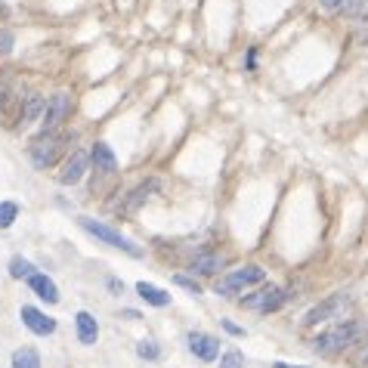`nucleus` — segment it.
<instances>
[{"label": "nucleus", "mask_w": 368, "mask_h": 368, "mask_svg": "<svg viewBox=\"0 0 368 368\" xmlns=\"http://www.w3.org/2000/svg\"><path fill=\"white\" fill-rule=\"evenodd\" d=\"M263 279H266V269L257 266V263H248V266H242V269H229V273L217 281V294L229 297V294L244 291V288L257 285V281H263Z\"/></svg>", "instance_id": "f03ea898"}, {"label": "nucleus", "mask_w": 368, "mask_h": 368, "mask_svg": "<svg viewBox=\"0 0 368 368\" xmlns=\"http://www.w3.org/2000/svg\"><path fill=\"white\" fill-rule=\"evenodd\" d=\"M238 303H242L244 310L269 312V310H279V306L285 303V291H281L279 285H263L260 291H254V294H248V297H242Z\"/></svg>", "instance_id": "39448f33"}, {"label": "nucleus", "mask_w": 368, "mask_h": 368, "mask_svg": "<svg viewBox=\"0 0 368 368\" xmlns=\"http://www.w3.org/2000/svg\"><path fill=\"white\" fill-rule=\"evenodd\" d=\"M158 189H161V183H158V180L139 183V186H137V189H133V192H130V198L124 201V214H133V211H137L139 205H143L146 198H149V192H158Z\"/></svg>", "instance_id": "2eb2a0df"}, {"label": "nucleus", "mask_w": 368, "mask_h": 368, "mask_svg": "<svg viewBox=\"0 0 368 368\" xmlns=\"http://www.w3.org/2000/svg\"><path fill=\"white\" fill-rule=\"evenodd\" d=\"M93 164H96V170H102V174H115V170H118V158H115V152L108 149L106 143L93 146Z\"/></svg>", "instance_id": "4468645a"}, {"label": "nucleus", "mask_w": 368, "mask_h": 368, "mask_svg": "<svg viewBox=\"0 0 368 368\" xmlns=\"http://www.w3.org/2000/svg\"><path fill=\"white\" fill-rule=\"evenodd\" d=\"M22 325H25L28 331H34V334H53L56 331V322H53L47 312H41L38 306H22Z\"/></svg>", "instance_id": "1a4fd4ad"}, {"label": "nucleus", "mask_w": 368, "mask_h": 368, "mask_svg": "<svg viewBox=\"0 0 368 368\" xmlns=\"http://www.w3.org/2000/svg\"><path fill=\"white\" fill-rule=\"evenodd\" d=\"M365 331H368L365 322H353V319H343V322L331 325L328 331H322V334L312 337V349H316V353H322V356L341 353V349L353 347V343L359 341Z\"/></svg>", "instance_id": "f257e3e1"}, {"label": "nucleus", "mask_w": 368, "mask_h": 368, "mask_svg": "<svg viewBox=\"0 0 368 368\" xmlns=\"http://www.w3.org/2000/svg\"><path fill=\"white\" fill-rule=\"evenodd\" d=\"M78 223H81V229H87L90 235H96V238H100V242L112 244V248L124 251V254H130V257H143V251H139L137 244L130 242V238H124V235H121V232H115L112 226H106V223H96L93 217H78Z\"/></svg>", "instance_id": "7ed1b4c3"}, {"label": "nucleus", "mask_w": 368, "mask_h": 368, "mask_svg": "<svg viewBox=\"0 0 368 368\" xmlns=\"http://www.w3.org/2000/svg\"><path fill=\"white\" fill-rule=\"evenodd\" d=\"M137 353L143 356V359H158V347H155V341H149V337H143V341L137 343Z\"/></svg>", "instance_id": "412c9836"}, {"label": "nucleus", "mask_w": 368, "mask_h": 368, "mask_svg": "<svg viewBox=\"0 0 368 368\" xmlns=\"http://www.w3.org/2000/svg\"><path fill=\"white\" fill-rule=\"evenodd\" d=\"M319 3H322L325 10H341V3H343V0H319Z\"/></svg>", "instance_id": "a878e982"}, {"label": "nucleus", "mask_w": 368, "mask_h": 368, "mask_svg": "<svg viewBox=\"0 0 368 368\" xmlns=\"http://www.w3.org/2000/svg\"><path fill=\"white\" fill-rule=\"evenodd\" d=\"M137 294L152 306H168L170 303V294L161 291V288H155V285H149V281H137Z\"/></svg>", "instance_id": "dca6fc26"}, {"label": "nucleus", "mask_w": 368, "mask_h": 368, "mask_svg": "<svg viewBox=\"0 0 368 368\" xmlns=\"http://www.w3.org/2000/svg\"><path fill=\"white\" fill-rule=\"evenodd\" d=\"M10 50H13V32L3 28V32H0V53H10Z\"/></svg>", "instance_id": "b1692460"}, {"label": "nucleus", "mask_w": 368, "mask_h": 368, "mask_svg": "<svg viewBox=\"0 0 368 368\" xmlns=\"http://www.w3.org/2000/svg\"><path fill=\"white\" fill-rule=\"evenodd\" d=\"M189 349H192V356H198L201 362H214L220 356V341L214 334H205V331H192V334H189Z\"/></svg>", "instance_id": "6e6552de"}, {"label": "nucleus", "mask_w": 368, "mask_h": 368, "mask_svg": "<svg viewBox=\"0 0 368 368\" xmlns=\"http://www.w3.org/2000/svg\"><path fill=\"white\" fill-rule=\"evenodd\" d=\"M223 266H226L223 254H201V257H195V260L189 263V269L198 273V275H214L217 269H223Z\"/></svg>", "instance_id": "ddd939ff"}, {"label": "nucleus", "mask_w": 368, "mask_h": 368, "mask_svg": "<svg viewBox=\"0 0 368 368\" xmlns=\"http://www.w3.org/2000/svg\"><path fill=\"white\" fill-rule=\"evenodd\" d=\"M223 328L229 331V334H244V328H238L235 322H229V319H223Z\"/></svg>", "instance_id": "393cba45"}, {"label": "nucleus", "mask_w": 368, "mask_h": 368, "mask_svg": "<svg viewBox=\"0 0 368 368\" xmlns=\"http://www.w3.org/2000/svg\"><path fill=\"white\" fill-rule=\"evenodd\" d=\"M349 306V294H331L322 303H316L310 312L303 316V325H319V322H331V319H343Z\"/></svg>", "instance_id": "20e7f679"}, {"label": "nucleus", "mask_w": 368, "mask_h": 368, "mask_svg": "<svg viewBox=\"0 0 368 368\" xmlns=\"http://www.w3.org/2000/svg\"><path fill=\"white\" fill-rule=\"evenodd\" d=\"M59 149H62V139L59 137H41L38 143L32 146V161H34V168H53L56 164V158H59Z\"/></svg>", "instance_id": "423d86ee"}, {"label": "nucleus", "mask_w": 368, "mask_h": 368, "mask_svg": "<svg viewBox=\"0 0 368 368\" xmlns=\"http://www.w3.org/2000/svg\"><path fill=\"white\" fill-rule=\"evenodd\" d=\"M28 288H32L41 300H47V303H59V288H56V281H53L50 275L34 273L32 279H28Z\"/></svg>", "instance_id": "9b49d317"}, {"label": "nucleus", "mask_w": 368, "mask_h": 368, "mask_svg": "<svg viewBox=\"0 0 368 368\" xmlns=\"http://www.w3.org/2000/svg\"><path fill=\"white\" fill-rule=\"evenodd\" d=\"M174 281H176V285H180V288H186V291H192V294H201V288L195 285L192 279H186V275H174Z\"/></svg>", "instance_id": "5701e85b"}, {"label": "nucleus", "mask_w": 368, "mask_h": 368, "mask_svg": "<svg viewBox=\"0 0 368 368\" xmlns=\"http://www.w3.org/2000/svg\"><path fill=\"white\" fill-rule=\"evenodd\" d=\"M13 368H41V356L34 347H22L13 353Z\"/></svg>", "instance_id": "f3484780"}, {"label": "nucleus", "mask_w": 368, "mask_h": 368, "mask_svg": "<svg viewBox=\"0 0 368 368\" xmlns=\"http://www.w3.org/2000/svg\"><path fill=\"white\" fill-rule=\"evenodd\" d=\"M10 275H13V279H32L34 275L32 260H25V257H13V260H10Z\"/></svg>", "instance_id": "a211bd4d"}, {"label": "nucleus", "mask_w": 368, "mask_h": 368, "mask_svg": "<svg viewBox=\"0 0 368 368\" xmlns=\"http://www.w3.org/2000/svg\"><path fill=\"white\" fill-rule=\"evenodd\" d=\"M87 152H71V158L65 161L62 174H59V183L62 186H75V183H81V176L87 174Z\"/></svg>", "instance_id": "9d476101"}, {"label": "nucleus", "mask_w": 368, "mask_h": 368, "mask_svg": "<svg viewBox=\"0 0 368 368\" xmlns=\"http://www.w3.org/2000/svg\"><path fill=\"white\" fill-rule=\"evenodd\" d=\"M220 368H244L242 349H226V353L220 356Z\"/></svg>", "instance_id": "aec40b11"}, {"label": "nucleus", "mask_w": 368, "mask_h": 368, "mask_svg": "<svg viewBox=\"0 0 368 368\" xmlns=\"http://www.w3.org/2000/svg\"><path fill=\"white\" fill-rule=\"evenodd\" d=\"M108 288H112V291H124V281H118V279H108Z\"/></svg>", "instance_id": "bb28decb"}, {"label": "nucleus", "mask_w": 368, "mask_h": 368, "mask_svg": "<svg viewBox=\"0 0 368 368\" xmlns=\"http://www.w3.org/2000/svg\"><path fill=\"white\" fill-rule=\"evenodd\" d=\"M362 7H365V0H343V3H341V10L347 16H359Z\"/></svg>", "instance_id": "4be33fe9"}, {"label": "nucleus", "mask_w": 368, "mask_h": 368, "mask_svg": "<svg viewBox=\"0 0 368 368\" xmlns=\"http://www.w3.org/2000/svg\"><path fill=\"white\" fill-rule=\"evenodd\" d=\"M71 112V96L69 93H53L50 100H47V108H44V118H41V124H44V133H50L53 127L59 124V121H65V115Z\"/></svg>", "instance_id": "0eeeda50"}, {"label": "nucleus", "mask_w": 368, "mask_h": 368, "mask_svg": "<svg viewBox=\"0 0 368 368\" xmlns=\"http://www.w3.org/2000/svg\"><path fill=\"white\" fill-rule=\"evenodd\" d=\"M273 368H306V365H288V362H273Z\"/></svg>", "instance_id": "c85d7f7f"}, {"label": "nucleus", "mask_w": 368, "mask_h": 368, "mask_svg": "<svg viewBox=\"0 0 368 368\" xmlns=\"http://www.w3.org/2000/svg\"><path fill=\"white\" fill-rule=\"evenodd\" d=\"M3 93H7V87H3V84H0V102H3Z\"/></svg>", "instance_id": "c756f323"}, {"label": "nucleus", "mask_w": 368, "mask_h": 368, "mask_svg": "<svg viewBox=\"0 0 368 368\" xmlns=\"http://www.w3.org/2000/svg\"><path fill=\"white\" fill-rule=\"evenodd\" d=\"M75 325H78V341L87 343V347H90V343H96V337H100V325H96V319L90 316L87 310L78 312V316H75Z\"/></svg>", "instance_id": "f8f14e48"}, {"label": "nucleus", "mask_w": 368, "mask_h": 368, "mask_svg": "<svg viewBox=\"0 0 368 368\" xmlns=\"http://www.w3.org/2000/svg\"><path fill=\"white\" fill-rule=\"evenodd\" d=\"M16 217H19V205L16 201H0V229H10Z\"/></svg>", "instance_id": "6ab92c4d"}, {"label": "nucleus", "mask_w": 368, "mask_h": 368, "mask_svg": "<svg viewBox=\"0 0 368 368\" xmlns=\"http://www.w3.org/2000/svg\"><path fill=\"white\" fill-rule=\"evenodd\" d=\"M359 368H368V347L359 353Z\"/></svg>", "instance_id": "cd10ccee"}]
</instances>
